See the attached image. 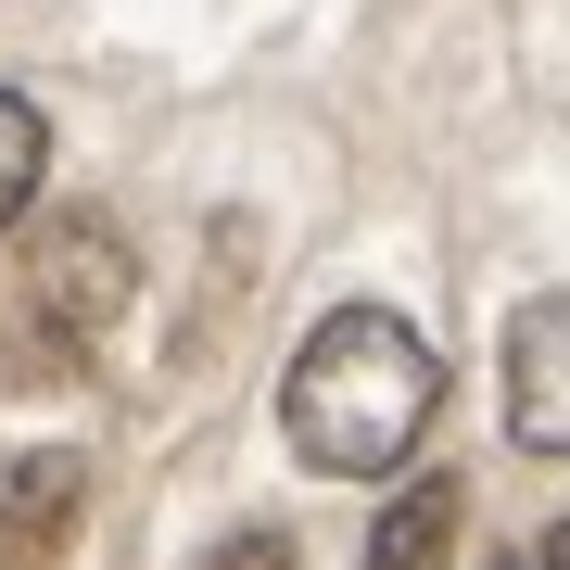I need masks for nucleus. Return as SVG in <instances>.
I'll list each match as a JSON object with an SVG mask.
<instances>
[{"mask_svg": "<svg viewBox=\"0 0 570 570\" xmlns=\"http://www.w3.org/2000/svg\"><path fill=\"white\" fill-rule=\"evenodd\" d=\"M127 305V242L102 216H51V242H39V330L63 343V367H77V343Z\"/></svg>", "mask_w": 570, "mask_h": 570, "instance_id": "2", "label": "nucleus"}, {"mask_svg": "<svg viewBox=\"0 0 570 570\" xmlns=\"http://www.w3.org/2000/svg\"><path fill=\"white\" fill-rule=\"evenodd\" d=\"M546 558H570V520H558V532H546Z\"/></svg>", "mask_w": 570, "mask_h": 570, "instance_id": "7", "label": "nucleus"}, {"mask_svg": "<svg viewBox=\"0 0 570 570\" xmlns=\"http://www.w3.org/2000/svg\"><path fill=\"white\" fill-rule=\"evenodd\" d=\"M431 406H444V367H431V343L393 305H330L305 330V355H292L279 381V431L292 456L330 469V482H381V469L419 456Z\"/></svg>", "mask_w": 570, "mask_h": 570, "instance_id": "1", "label": "nucleus"}, {"mask_svg": "<svg viewBox=\"0 0 570 570\" xmlns=\"http://www.w3.org/2000/svg\"><path fill=\"white\" fill-rule=\"evenodd\" d=\"M39 178H51V127H39V102H26V89H0V228L39 204Z\"/></svg>", "mask_w": 570, "mask_h": 570, "instance_id": "6", "label": "nucleus"}, {"mask_svg": "<svg viewBox=\"0 0 570 570\" xmlns=\"http://www.w3.org/2000/svg\"><path fill=\"white\" fill-rule=\"evenodd\" d=\"M456 520H469V494H456V469H444V482H419V494H393V508H381L367 558H419V546H456Z\"/></svg>", "mask_w": 570, "mask_h": 570, "instance_id": "5", "label": "nucleus"}, {"mask_svg": "<svg viewBox=\"0 0 570 570\" xmlns=\"http://www.w3.org/2000/svg\"><path fill=\"white\" fill-rule=\"evenodd\" d=\"M508 444L570 456V292H532L508 317Z\"/></svg>", "mask_w": 570, "mask_h": 570, "instance_id": "3", "label": "nucleus"}, {"mask_svg": "<svg viewBox=\"0 0 570 570\" xmlns=\"http://www.w3.org/2000/svg\"><path fill=\"white\" fill-rule=\"evenodd\" d=\"M77 456H0V532L13 546H63L77 532Z\"/></svg>", "mask_w": 570, "mask_h": 570, "instance_id": "4", "label": "nucleus"}]
</instances>
